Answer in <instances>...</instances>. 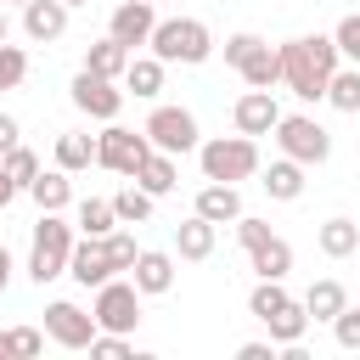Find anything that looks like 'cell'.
I'll return each instance as SVG.
<instances>
[{
	"mask_svg": "<svg viewBox=\"0 0 360 360\" xmlns=\"http://www.w3.org/2000/svg\"><path fill=\"white\" fill-rule=\"evenodd\" d=\"M315 248H321V253H326V259H349V253H354V248H360V225H354V219H343V214H338V219H326V225H321V231H315Z\"/></svg>",
	"mask_w": 360,
	"mask_h": 360,
	"instance_id": "cell-24",
	"label": "cell"
},
{
	"mask_svg": "<svg viewBox=\"0 0 360 360\" xmlns=\"http://www.w3.org/2000/svg\"><path fill=\"white\" fill-rule=\"evenodd\" d=\"M253 45H259V34H231V39H225V62L236 68V62H242V56H248Z\"/></svg>",
	"mask_w": 360,
	"mask_h": 360,
	"instance_id": "cell-39",
	"label": "cell"
},
{
	"mask_svg": "<svg viewBox=\"0 0 360 360\" xmlns=\"http://www.w3.org/2000/svg\"><path fill=\"white\" fill-rule=\"evenodd\" d=\"M354 253H360V248H354Z\"/></svg>",
	"mask_w": 360,
	"mask_h": 360,
	"instance_id": "cell-49",
	"label": "cell"
},
{
	"mask_svg": "<svg viewBox=\"0 0 360 360\" xmlns=\"http://www.w3.org/2000/svg\"><path fill=\"white\" fill-rule=\"evenodd\" d=\"M129 281L141 287V298H158V292H169V287H174V259H169V253H158V248H141V253H135V264H129Z\"/></svg>",
	"mask_w": 360,
	"mask_h": 360,
	"instance_id": "cell-14",
	"label": "cell"
},
{
	"mask_svg": "<svg viewBox=\"0 0 360 360\" xmlns=\"http://www.w3.org/2000/svg\"><path fill=\"white\" fill-rule=\"evenodd\" d=\"M17 135H22V129H17V118H11V112H0V152H6V146H17Z\"/></svg>",
	"mask_w": 360,
	"mask_h": 360,
	"instance_id": "cell-41",
	"label": "cell"
},
{
	"mask_svg": "<svg viewBox=\"0 0 360 360\" xmlns=\"http://www.w3.org/2000/svg\"><path fill=\"white\" fill-rule=\"evenodd\" d=\"M146 152H152L146 129L135 135V129H124V124H107V129L96 135V163H101V169H112V174H124V180L141 169V158H146Z\"/></svg>",
	"mask_w": 360,
	"mask_h": 360,
	"instance_id": "cell-8",
	"label": "cell"
},
{
	"mask_svg": "<svg viewBox=\"0 0 360 360\" xmlns=\"http://www.w3.org/2000/svg\"><path fill=\"white\" fill-rule=\"evenodd\" d=\"M174 248H180V259H208L214 253V219H202V214H191V219H180L174 225Z\"/></svg>",
	"mask_w": 360,
	"mask_h": 360,
	"instance_id": "cell-22",
	"label": "cell"
},
{
	"mask_svg": "<svg viewBox=\"0 0 360 360\" xmlns=\"http://www.w3.org/2000/svg\"><path fill=\"white\" fill-rule=\"evenodd\" d=\"M45 338L62 343V349H90V338H96V315H84L79 304L56 298V304H45Z\"/></svg>",
	"mask_w": 360,
	"mask_h": 360,
	"instance_id": "cell-10",
	"label": "cell"
},
{
	"mask_svg": "<svg viewBox=\"0 0 360 360\" xmlns=\"http://www.w3.org/2000/svg\"><path fill=\"white\" fill-rule=\"evenodd\" d=\"M146 45H152L158 62H186V68H197V62L214 56V34H208V22H197V17H169V22H158Z\"/></svg>",
	"mask_w": 360,
	"mask_h": 360,
	"instance_id": "cell-3",
	"label": "cell"
},
{
	"mask_svg": "<svg viewBox=\"0 0 360 360\" xmlns=\"http://www.w3.org/2000/svg\"><path fill=\"white\" fill-rule=\"evenodd\" d=\"M197 163H202V180H248L259 174V146L253 135H214V141H197Z\"/></svg>",
	"mask_w": 360,
	"mask_h": 360,
	"instance_id": "cell-4",
	"label": "cell"
},
{
	"mask_svg": "<svg viewBox=\"0 0 360 360\" xmlns=\"http://www.w3.org/2000/svg\"><path fill=\"white\" fill-rule=\"evenodd\" d=\"M276 56H281V84L298 101H326V79L343 62L338 45H332V34H298V39L276 45Z\"/></svg>",
	"mask_w": 360,
	"mask_h": 360,
	"instance_id": "cell-1",
	"label": "cell"
},
{
	"mask_svg": "<svg viewBox=\"0 0 360 360\" xmlns=\"http://www.w3.org/2000/svg\"><path fill=\"white\" fill-rule=\"evenodd\" d=\"M129 56H135V51H129V45H118V39L107 34V39H96V45L84 51V68H90V73H101V79H124Z\"/></svg>",
	"mask_w": 360,
	"mask_h": 360,
	"instance_id": "cell-23",
	"label": "cell"
},
{
	"mask_svg": "<svg viewBox=\"0 0 360 360\" xmlns=\"http://www.w3.org/2000/svg\"><path fill=\"white\" fill-rule=\"evenodd\" d=\"M0 360H11V354H6V332H0Z\"/></svg>",
	"mask_w": 360,
	"mask_h": 360,
	"instance_id": "cell-45",
	"label": "cell"
},
{
	"mask_svg": "<svg viewBox=\"0 0 360 360\" xmlns=\"http://www.w3.org/2000/svg\"><path fill=\"white\" fill-rule=\"evenodd\" d=\"M326 101H332L338 112H360V68H354V62H349V68H343V62L332 68V79H326Z\"/></svg>",
	"mask_w": 360,
	"mask_h": 360,
	"instance_id": "cell-28",
	"label": "cell"
},
{
	"mask_svg": "<svg viewBox=\"0 0 360 360\" xmlns=\"http://www.w3.org/2000/svg\"><path fill=\"white\" fill-rule=\"evenodd\" d=\"M191 214H202V219L225 225V219H236V214H242V197H236V186H225V180H208V186L197 191V208H191Z\"/></svg>",
	"mask_w": 360,
	"mask_h": 360,
	"instance_id": "cell-19",
	"label": "cell"
},
{
	"mask_svg": "<svg viewBox=\"0 0 360 360\" xmlns=\"http://www.w3.org/2000/svg\"><path fill=\"white\" fill-rule=\"evenodd\" d=\"M270 135H276L281 158H292V163H304V169L332 158V135H326V124H315L309 112H281Z\"/></svg>",
	"mask_w": 360,
	"mask_h": 360,
	"instance_id": "cell-6",
	"label": "cell"
},
{
	"mask_svg": "<svg viewBox=\"0 0 360 360\" xmlns=\"http://www.w3.org/2000/svg\"><path fill=\"white\" fill-rule=\"evenodd\" d=\"M163 68L169 62H158V56H129V68H124V90H135V96H158L163 90Z\"/></svg>",
	"mask_w": 360,
	"mask_h": 360,
	"instance_id": "cell-27",
	"label": "cell"
},
{
	"mask_svg": "<svg viewBox=\"0 0 360 360\" xmlns=\"http://www.w3.org/2000/svg\"><path fill=\"white\" fill-rule=\"evenodd\" d=\"M11 6H28V0H11Z\"/></svg>",
	"mask_w": 360,
	"mask_h": 360,
	"instance_id": "cell-47",
	"label": "cell"
},
{
	"mask_svg": "<svg viewBox=\"0 0 360 360\" xmlns=\"http://www.w3.org/2000/svg\"><path fill=\"white\" fill-rule=\"evenodd\" d=\"M129 180H135L141 191H152V197H169V191L180 186V169H174V158H169V152H158V146H152V152L141 158V169H135Z\"/></svg>",
	"mask_w": 360,
	"mask_h": 360,
	"instance_id": "cell-18",
	"label": "cell"
},
{
	"mask_svg": "<svg viewBox=\"0 0 360 360\" xmlns=\"http://www.w3.org/2000/svg\"><path fill=\"white\" fill-rule=\"evenodd\" d=\"M90 163H96V141H90V135H56V169L79 174V169H90Z\"/></svg>",
	"mask_w": 360,
	"mask_h": 360,
	"instance_id": "cell-30",
	"label": "cell"
},
{
	"mask_svg": "<svg viewBox=\"0 0 360 360\" xmlns=\"http://www.w3.org/2000/svg\"><path fill=\"white\" fill-rule=\"evenodd\" d=\"M264 332H270V343H281V349H287V343H298V338L309 332V315H304V304H298V298H287V304H281V309L264 321Z\"/></svg>",
	"mask_w": 360,
	"mask_h": 360,
	"instance_id": "cell-26",
	"label": "cell"
},
{
	"mask_svg": "<svg viewBox=\"0 0 360 360\" xmlns=\"http://www.w3.org/2000/svg\"><path fill=\"white\" fill-rule=\"evenodd\" d=\"M298 304H304V315H309V321H332V315H338V309L349 304V292H343V281L321 276V281H315V287H309V292H304Z\"/></svg>",
	"mask_w": 360,
	"mask_h": 360,
	"instance_id": "cell-25",
	"label": "cell"
},
{
	"mask_svg": "<svg viewBox=\"0 0 360 360\" xmlns=\"http://www.w3.org/2000/svg\"><path fill=\"white\" fill-rule=\"evenodd\" d=\"M6 281H11V253L0 248V292H6Z\"/></svg>",
	"mask_w": 360,
	"mask_h": 360,
	"instance_id": "cell-42",
	"label": "cell"
},
{
	"mask_svg": "<svg viewBox=\"0 0 360 360\" xmlns=\"http://www.w3.org/2000/svg\"><path fill=\"white\" fill-rule=\"evenodd\" d=\"M28 79V51L22 45H0V90H17Z\"/></svg>",
	"mask_w": 360,
	"mask_h": 360,
	"instance_id": "cell-34",
	"label": "cell"
},
{
	"mask_svg": "<svg viewBox=\"0 0 360 360\" xmlns=\"http://www.w3.org/2000/svg\"><path fill=\"white\" fill-rule=\"evenodd\" d=\"M276 202H298L304 197V163H292V158H276L270 169H264V180H259Z\"/></svg>",
	"mask_w": 360,
	"mask_h": 360,
	"instance_id": "cell-21",
	"label": "cell"
},
{
	"mask_svg": "<svg viewBox=\"0 0 360 360\" xmlns=\"http://www.w3.org/2000/svg\"><path fill=\"white\" fill-rule=\"evenodd\" d=\"M332 45H338V56H343V62H354V68H360V11H349V17L332 28Z\"/></svg>",
	"mask_w": 360,
	"mask_h": 360,
	"instance_id": "cell-35",
	"label": "cell"
},
{
	"mask_svg": "<svg viewBox=\"0 0 360 360\" xmlns=\"http://www.w3.org/2000/svg\"><path fill=\"white\" fill-rule=\"evenodd\" d=\"M73 107L84 112V118H101V124H112L118 118V107H124V90L112 84V79H101V73H79L73 79Z\"/></svg>",
	"mask_w": 360,
	"mask_h": 360,
	"instance_id": "cell-11",
	"label": "cell"
},
{
	"mask_svg": "<svg viewBox=\"0 0 360 360\" xmlns=\"http://www.w3.org/2000/svg\"><path fill=\"white\" fill-rule=\"evenodd\" d=\"M236 360H276V343H242Z\"/></svg>",
	"mask_w": 360,
	"mask_h": 360,
	"instance_id": "cell-40",
	"label": "cell"
},
{
	"mask_svg": "<svg viewBox=\"0 0 360 360\" xmlns=\"http://www.w3.org/2000/svg\"><path fill=\"white\" fill-rule=\"evenodd\" d=\"M62 6H68V11H73V6H84V0H62Z\"/></svg>",
	"mask_w": 360,
	"mask_h": 360,
	"instance_id": "cell-46",
	"label": "cell"
},
{
	"mask_svg": "<svg viewBox=\"0 0 360 360\" xmlns=\"http://www.w3.org/2000/svg\"><path fill=\"white\" fill-rule=\"evenodd\" d=\"M236 73H242V84L248 90H270V84H281V56H276V45H253L242 62H236Z\"/></svg>",
	"mask_w": 360,
	"mask_h": 360,
	"instance_id": "cell-17",
	"label": "cell"
},
{
	"mask_svg": "<svg viewBox=\"0 0 360 360\" xmlns=\"http://www.w3.org/2000/svg\"><path fill=\"white\" fill-rule=\"evenodd\" d=\"M0 174H6L17 191H28V180L39 174V152H28L22 141H17V146H6V152H0Z\"/></svg>",
	"mask_w": 360,
	"mask_h": 360,
	"instance_id": "cell-29",
	"label": "cell"
},
{
	"mask_svg": "<svg viewBox=\"0 0 360 360\" xmlns=\"http://www.w3.org/2000/svg\"><path fill=\"white\" fill-rule=\"evenodd\" d=\"M326 326H332V338H338L343 349H360V309H349V304H343Z\"/></svg>",
	"mask_w": 360,
	"mask_h": 360,
	"instance_id": "cell-37",
	"label": "cell"
},
{
	"mask_svg": "<svg viewBox=\"0 0 360 360\" xmlns=\"http://www.w3.org/2000/svg\"><path fill=\"white\" fill-rule=\"evenodd\" d=\"M281 304H287V287H281V281H259V287L248 292V315H253V321H270Z\"/></svg>",
	"mask_w": 360,
	"mask_h": 360,
	"instance_id": "cell-33",
	"label": "cell"
},
{
	"mask_svg": "<svg viewBox=\"0 0 360 360\" xmlns=\"http://www.w3.org/2000/svg\"><path fill=\"white\" fill-rule=\"evenodd\" d=\"M90 315H96V332H135V326H141V287L107 276V281L96 287Z\"/></svg>",
	"mask_w": 360,
	"mask_h": 360,
	"instance_id": "cell-7",
	"label": "cell"
},
{
	"mask_svg": "<svg viewBox=\"0 0 360 360\" xmlns=\"http://www.w3.org/2000/svg\"><path fill=\"white\" fill-rule=\"evenodd\" d=\"M152 202H158V197H152V191H141V186L129 180V186L112 197V214H118L124 225H141V219H152Z\"/></svg>",
	"mask_w": 360,
	"mask_h": 360,
	"instance_id": "cell-31",
	"label": "cell"
},
{
	"mask_svg": "<svg viewBox=\"0 0 360 360\" xmlns=\"http://www.w3.org/2000/svg\"><path fill=\"white\" fill-rule=\"evenodd\" d=\"M11 197H17V186H11V180H6V174H0V208H6V202H11Z\"/></svg>",
	"mask_w": 360,
	"mask_h": 360,
	"instance_id": "cell-43",
	"label": "cell"
},
{
	"mask_svg": "<svg viewBox=\"0 0 360 360\" xmlns=\"http://www.w3.org/2000/svg\"><path fill=\"white\" fill-rule=\"evenodd\" d=\"M152 28H158V6H152V0H118L112 17H107V34H112L118 45H129V51L146 45Z\"/></svg>",
	"mask_w": 360,
	"mask_h": 360,
	"instance_id": "cell-12",
	"label": "cell"
},
{
	"mask_svg": "<svg viewBox=\"0 0 360 360\" xmlns=\"http://www.w3.org/2000/svg\"><path fill=\"white\" fill-rule=\"evenodd\" d=\"M146 141H152L158 152H169V158L197 152V118H191L186 107H152V118H146Z\"/></svg>",
	"mask_w": 360,
	"mask_h": 360,
	"instance_id": "cell-9",
	"label": "cell"
},
{
	"mask_svg": "<svg viewBox=\"0 0 360 360\" xmlns=\"http://www.w3.org/2000/svg\"><path fill=\"white\" fill-rule=\"evenodd\" d=\"M112 225H118L112 197H84V202H79V231H84V236H107Z\"/></svg>",
	"mask_w": 360,
	"mask_h": 360,
	"instance_id": "cell-32",
	"label": "cell"
},
{
	"mask_svg": "<svg viewBox=\"0 0 360 360\" xmlns=\"http://www.w3.org/2000/svg\"><path fill=\"white\" fill-rule=\"evenodd\" d=\"M28 197L39 202V214H62V208L73 202V174H68V169H39V174L28 180Z\"/></svg>",
	"mask_w": 360,
	"mask_h": 360,
	"instance_id": "cell-16",
	"label": "cell"
},
{
	"mask_svg": "<svg viewBox=\"0 0 360 360\" xmlns=\"http://www.w3.org/2000/svg\"><path fill=\"white\" fill-rule=\"evenodd\" d=\"M135 236H124V231H107V236H84V242H73V253H68V276L79 281V287H101L107 276H118V270H129L135 264Z\"/></svg>",
	"mask_w": 360,
	"mask_h": 360,
	"instance_id": "cell-2",
	"label": "cell"
},
{
	"mask_svg": "<svg viewBox=\"0 0 360 360\" xmlns=\"http://www.w3.org/2000/svg\"><path fill=\"white\" fill-rule=\"evenodd\" d=\"M22 34L39 39V45H45V39H62V34H68V6H62V0H28V6H22Z\"/></svg>",
	"mask_w": 360,
	"mask_h": 360,
	"instance_id": "cell-15",
	"label": "cell"
},
{
	"mask_svg": "<svg viewBox=\"0 0 360 360\" xmlns=\"http://www.w3.org/2000/svg\"><path fill=\"white\" fill-rule=\"evenodd\" d=\"M11 39V17H6V6H0V45Z\"/></svg>",
	"mask_w": 360,
	"mask_h": 360,
	"instance_id": "cell-44",
	"label": "cell"
},
{
	"mask_svg": "<svg viewBox=\"0 0 360 360\" xmlns=\"http://www.w3.org/2000/svg\"><path fill=\"white\" fill-rule=\"evenodd\" d=\"M231 118H236V135H270L276 118H281V107H276L270 90H248V96H236Z\"/></svg>",
	"mask_w": 360,
	"mask_h": 360,
	"instance_id": "cell-13",
	"label": "cell"
},
{
	"mask_svg": "<svg viewBox=\"0 0 360 360\" xmlns=\"http://www.w3.org/2000/svg\"><path fill=\"white\" fill-rule=\"evenodd\" d=\"M248 259H253V276H259V281H281V276L292 270V248H287L276 231H270L259 248H248Z\"/></svg>",
	"mask_w": 360,
	"mask_h": 360,
	"instance_id": "cell-20",
	"label": "cell"
},
{
	"mask_svg": "<svg viewBox=\"0 0 360 360\" xmlns=\"http://www.w3.org/2000/svg\"><path fill=\"white\" fill-rule=\"evenodd\" d=\"M39 349H45V338H39L34 326H11V332H6V354L28 360V354H39Z\"/></svg>",
	"mask_w": 360,
	"mask_h": 360,
	"instance_id": "cell-38",
	"label": "cell"
},
{
	"mask_svg": "<svg viewBox=\"0 0 360 360\" xmlns=\"http://www.w3.org/2000/svg\"><path fill=\"white\" fill-rule=\"evenodd\" d=\"M152 6H158V0H152Z\"/></svg>",
	"mask_w": 360,
	"mask_h": 360,
	"instance_id": "cell-48",
	"label": "cell"
},
{
	"mask_svg": "<svg viewBox=\"0 0 360 360\" xmlns=\"http://www.w3.org/2000/svg\"><path fill=\"white\" fill-rule=\"evenodd\" d=\"M68 253H73V225L62 214H39L34 225V248H28V276L45 287L56 276H68Z\"/></svg>",
	"mask_w": 360,
	"mask_h": 360,
	"instance_id": "cell-5",
	"label": "cell"
},
{
	"mask_svg": "<svg viewBox=\"0 0 360 360\" xmlns=\"http://www.w3.org/2000/svg\"><path fill=\"white\" fill-rule=\"evenodd\" d=\"M90 354H101V360H129L135 349H129L124 332H96V338H90ZM135 360H141V354H135Z\"/></svg>",
	"mask_w": 360,
	"mask_h": 360,
	"instance_id": "cell-36",
	"label": "cell"
}]
</instances>
